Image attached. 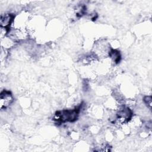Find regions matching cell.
I'll use <instances>...</instances> for the list:
<instances>
[{
    "label": "cell",
    "mask_w": 152,
    "mask_h": 152,
    "mask_svg": "<svg viewBox=\"0 0 152 152\" xmlns=\"http://www.w3.org/2000/svg\"><path fill=\"white\" fill-rule=\"evenodd\" d=\"M14 20V17L11 14H5L4 15H1L0 19L1 27L9 28Z\"/></svg>",
    "instance_id": "obj_2"
},
{
    "label": "cell",
    "mask_w": 152,
    "mask_h": 152,
    "mask_svg": "<svg viewBox=\"0 0 152 152\" xmlns=\"http://www.w3.org/2000/svg\"><path fill=\"white\" fill-rule=\"evenodd\" d=\"M143 101H144V103L147 105V107H148L150 109H151V102H152L151 97L150 96H145L143 98Z\"/></svg>",
    "instance_id": "obj_4"
},
{
    "label": "cell",
    "mask_w": 152,
    "mask_h": 152,
    "mask_svg": "<svg viewBox=\"0 0 152 152\" xmlns=\"http://www.w3.org/2000/svg\"><path fill=\"white\" fill-rule=\"evenodd\" d=\"M13 97L10 91L3 90L0 94V108L5 109L7 108L13 102Z\"/></svg>",
    "instance_id": "obj_1"
},
{
    "label": "cell",
    "mask_w": 152,
    "mask_h": 152,
    "mask_svg": "<svg viewBox=\"0 0 152 152\" xmlns=\"http://www.w3.org/2000/svg\"><path fill=\"white\" fill-rule=\"evenodd\" d=\"M109 56L113 61V62L118 63L121 59V55L118 51L116 50L112 49L109 52Z\"/></svg>",
    "instance_id": "obj_3"
}]
</instances>
